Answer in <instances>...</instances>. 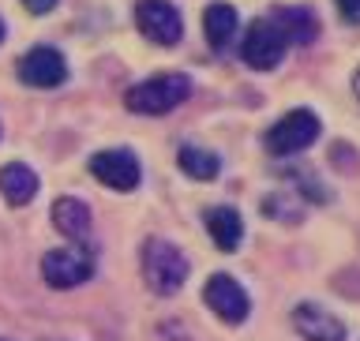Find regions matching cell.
I'll return each mask as SVG.
<instances>
[{"mask_svg":"<svg viewBox=\"0 0 360 341\" xmlns=\"http://www.w3.org/2000/svg\"><path fill=\"white\" fill-rule=\"evenodd\" d=\"M188 274H191V263L176 244L162 240V236H150L143 244V281L150 285V292L173 297V292L184 289Z\"/></svg>","mask_w":360,"mask_h":341,"instance_id":"obj_1","label":"cell"},{"mask_svg":"<svg viewBox=\"0 0 360 341\" xmlns=\"http://www.w3.org/2000/svg\"><path fill=\"white\" fill-rule=\"evenodd\" d=\"M188 94H191V79L184 72H165V75L135 83L128 94H124V105L131 112H139V117H165V112H173L176 105H184Z\"/></svg>","mask_w":360,"mask_h":341,"instance_id":"obj_2","label":"cell"},{"mask_svg":"<svg viewBox=\"0 0 360 341\" xmlns=\"http://www.w3.org/2000/svg\"><path fill=\"white\" fill-rule=\"evenodd\" d=\"M319 131H323V124H319V117H315L311 109H292L266 131V150L274 157L300 154V150H308V146L319 139Z\"/></svg>","mask_w":360,"mask_h":341,"instance_id":"obj_3","label":"cell"},{"mask_svg":"<svg viewBox=\"0 0 360 341\" xmlns=\"http://www.w3.org/2000/svg\"><path fill=\"white\" fill-rule=\"evenodd\" d=\"M285 53H289V41H285V34L278 30V22L270 15L255 19L252 27H248L244 41H240L244 64L255 67V72H270V67H278L281 60H285Z\"/></svg>","mask_w":360,"mask_h":341,"instance_id":"obj_4","label":"cell"},{"mask_svg":"<svg viewBox=\"0 0 360 341\" xmlns=\"http://www.w3.org/2000/svg\"><path fill=\"white\" fill-rule=\"evenodd\" d=\"M41 278H45V285H53V289H75V285H83V281L94 278V255L79 244L53 247V252L41 259Z\"/></svg>","mask_w":360,"mask_h":341,"instance_id":"obj_5","label":"cell"},{"mask_svg":"<svg viewBox=\"0 0 360 341\" xmlns=\"http://www.w3.org/2000/svg\"><path fill=\"white\" fill-rule=\"evenodd\" d=\"M202 300H207V308L218 315L221 323H229V326H240L248 319V311H252V297H248V289L233 274L207 278V285H202Z\"/></svg>","mask_w":360,"mask_h":341,"instance_id":"obj_6","label":"cell"},{"mask_svg":"<svg viewBox=\"0 0 360 341\" xmlns=\"http://www.w3.org/2000/svg\"><path fill=\"white\" fill-rule=\"evenodd\" d=\"M15 72H19V83L38 86V90H53L68 83V60L53 45H34L30 53H22Z\"/></svg>","mask_w":360,"mask_h":341,"instance_id":"obj_7","label":"cell"},{"mask_svg":"<svg viewBox=\"0 0 360 341\" xmlns=\"http://www.w3.org/2000/svg\"><path fill=\"white\" fill-rule=\"evenodd\" d=\"M135 27H139L143 38L158 45H176L184 38V19L169 0H139L135 4Z\"/></svg>","mask_w":360,"mask_h":341,"instance_id":"obj_8","label":"cell"},{"mask_svg":"<svg viewBox=\"0 0 360 341\" xmlns=\"http://www.w3.org/2000/svg\"><path fill=\"white\" fill-rule=\"evenodd\" d=\"M90 173L94 180H101L105 188L112 191H135L143 180V169H139V157H135L128 146H117V150H98L90 157Z\"/></svg>","mask_w":360,"mask_h":341,"instance_id":"obj_9","label":"cell"},{"mask_svg":"<svg viewBox=\"0 0 360 341\" xmlns=\"http://www.w3.org/2000/svg\"><path fill=\"white\" fill-rule=\"evenodd\" d=\"M292 326L308 341H345V326L338 315H330L319 304H297L292 308Z\"/></svg>","mask_w":360,"mask_h":341,"instance_id":"obj_10","label":"cell"},{"mask_svg":"<svg viewBox=\"0 0 360 341\" xmlns=\"http://www.w3.org/2000/svg\"><path fill=\"white\" fill-rule=\"evenodd\" d=\"M202 221H207V233L214 247H221V252H236L244 240V218L240 210L233 207H210L207 214H202Z\"/></svg>","mask_w":360,"mask_h":341,"instance_id":"obj_11","label":"cell"},{"mask_svg":"<svg viewBox=\"0 0 360 341\" xmlns=\"http://www.w3.org/2000/svg\"><path fill=\"white\" fill-rule=\"evenodd\" d=\"M0 195H4L11 207H27V202L38 195V173L22 162H8L0 169Z\"/></svg>","mask_w":360,"mask_h":341,"instance_id":"obj_12","label":"cell"},{"mask_svg":"<svg viewBox=\"0 0 360 341\" xmlns=\"http://www.w3.org/2000/svg\"><path fill=\"white\" fill-rule=\"evenodd\" d=\"M270 19L278 22V30L285 34L289 45H311L315 34H319V22H315L311 8H292V4H285V8L270 11Z\"/></svg>","mask_w":360,"mask_h":341,"instance_id":"obj_13","label":"cell"},{"mask_svg":"<svg viewBox=\"0 0 360 341\" xmlns=\"http://www.w3.org/2000/svg\"><path fill=\"white\" fill-rule=\"evenodd\" d=\"M236 22H240L236 8L221 4V0L202 11V30H207V41L214 45V49H229V41L236 38Z\"/></svg>","mask_w":360,"mask_h":341,"instance_id":"obj_14","label":"cell"},{"mask_svg":"<svg viewBox=\"0 0 360 341\" xmlns=\"http://www.w3.org/2000/svg\"><path fill=\"white\" fill-rule=\"evenodd\" d=\"M53 225L60 229L68 240H83V236L90 233V207L79 199H56L53 202Z\"/></svg>","mask_w":360,"mask_h":341,"instance_id":"obj_15","label":"cell"},{"mask_svg":"<svg viewBox=\"0 0 360 341\" xmlns=\"http://www.w3.org/2000/svg\"><path fill=\"white\" fill-rule=\"evenodd\" d=\"M176 162L180 169L191 176V180H214L221 173V162H218V154L214 150H202V146H180V154H176Z\"/></svg>","mask_w":360,"mask_h":341,"instance_id":"obj_16","label":"cell"},{"mask_svg":"<svg viewBox=\"0 0 360 341\" xmlns=\"http://www.w3.org/2000/svg\"><path fill=\"white\" fill-rule=\"evenodd\" d=\"M263 214L278 221H300V207H297V195H289V191H274V195L263 199Z\"/></svg>","mask_w":360,"mask_h":341,"instance_id":"obj_17","label":"cell"},{"mask_svg":"<svg viewBox=\"0 0 360 341\" xmlns=\"http://www.w3.org/2000/svg\"><path fill=\"white\" fill-rule=\"evenodd\" d=\"M345 22H360V0H334Z\"/></svg>","mask_w":360,"mask_h":341,"instance_id":"obj_18","label":"cell"},{"mask_svg":"<svg viewBox=\"0 0 360 341\" xmlns=\"http://www.w3.org/2000/svg\"><path fill=\"white\" fill-rule=\"evenodd\" d=\"M27 4V11H34V15H45V11L56 8V0H22Z\"/></svg>","mask_w":360,"mask_h":341,"instance_id":"obj_19","label":"cell"},{"mask_svg":"<svg viewBox=\"0 0 360 341\" xmlns=\"http://www.w3.org/2000/svg\"><path fill=\"white\" fill-rule=\"evenodd\" d=\"M353 94H356V101H360V67L353 72Z\"/></svg>","mask_w":360,"mask_h":341,"instance_id":"obj_20","label":"cell"},{"mask_svg":"<svg viewBox=\"0 0 360 341\" xmlns=\"http://www.w3.org/2000/svg\"><path fill=\"white\" fill-rule=\"evenodd\" d=\"M4 34H8V27H4V19H0V41H4Z\"/></svg>","mask_w":360,"mask_h":341,"instance_id":"obj_21","label":"cell"},{"mask_svg":"<svg viewBox=\"0 0 360 341\" xmlns=\"http://www.w3.org/2000/svg\"><path fill=\"white\" fill-rule=\"evenodd\" d=\"M0 341H4V337H0Z\"/></svg>","mask_w":360,"mask_h":341,"instance_id":"obj_22","label":"cell"}]
</instances>
